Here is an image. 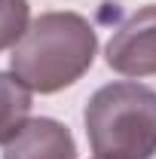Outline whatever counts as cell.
Here are the masks:
<instances>
[{"mask_svg": "<svg viewBox=\"0 0 156 159\" xmlns=\"http://www.w3.org/2000/svg\"><path fill=\"white\" fill-rule=\"evenodd\" d=\"M98 34L80 12H43L12 46V74L40 95L74 86L95 61Z\"/></svg>", "mask_w": 156, "mask_h": 159, "instance_id": "6da1fadb", "label": "cell"}, {"mask_svg": "<svg viewBox=\"0 0 156 159\" xmlns=\"http://www.w3.org/2000/svg\"><path fill=\"white\" fill-rule=\"evenodd\" d=\"M86 138L95 156H156V89L132 80L101 86L86 104Z\"/></svg>", "mask_w": 156, "mask_h": 159, "instance_id": "7a4b0ae2", "label": "cell"}, {"mask_svg": "<svg viewBox=\"0 0 156 159\" xmlns=\"http://www.w3.org/2000/svg\"><path fill=\"white\" fill-rule=\"evenodd\" d=\"M104 58L122 77H153L156 74V3L141 6L113 31Z\"/></svg>", "mask_w": 156, "mask_h": 159, "instance_id": "3957f363", "label": "cell"}, {"mask_svg": "<svg viewBox=\"0 0 156 159\" xmlns=\"http://www.w3.org/2000/svg\"><path fill=\"white\" fill-rule=\"evenodd\" d=\"M3 159H77V144L64 122L37 116L3 147Z\"/></svg>", "mask_w": 156, "mask_h": 159, "instance_id": "277c9868", "label": "cell"}, {"mask_svg": "<svg viewBox=\"0 0 156 159\" xmlns=\"http://www.w3.org/2000/svg\"><path fill=\"white\" fill-rule=\"evenodd\" d=\"M31 107H34V92L16 74L0 70V147H6L28 125Z\"/></svg>", "mask_w": 156, "mask_h": 159, "instance_id": "5b68a950", "label": "cell"}, {"mask_svg": "<svg viewBox=\"0 0 156 159\" xmlns=\"http://www.w3.org/2000/svg\"><path fill=\"white\" fill-rule=\"evenodd\" d=\"M28 0H0V52L16 46L28 31Z\"/></svg>", "mask_w": 156, "mask_h": 159, "instance_id": "8992f818", "label": "cell"}, {"mask_svg": "<svg viewBox=\"0 0 156 159\" xmlns=\"http://www.w3.org/2000/svg\"><path fill=\"white\" fill-rule=\"evenodd\" d=\"M95 159H110V156H95Z\"/></svg>", "mask_w": 156, "mask_h": 159, "instance_id": "52a82bcc", "label": "cell"}]
</instances>
